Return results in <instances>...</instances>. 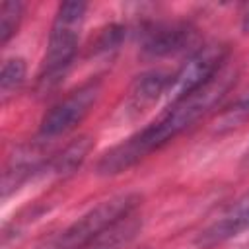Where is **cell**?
Masks as SVG:
<instances>
[{
  "instance_id": "277c9868",
  "label": "cell",
  "mask_w": 249,
  "mask_h": 249,
  "mask_svg": "<svg viewBox=\"0 0 249 249\" xmlns=\"http://www.w3.org/2000/svg\"><path fill=\"white\" fill-rule=\"evenodd\" d=\"M99 93H101L99 80H89L78 89L70 91L64 99H60L56 105H53L47 111V115L41 121L39 136L43 140H53L76 128L84 121V117L93 109L95 101L99 99Z\"/></svg>"
},
{
  "instance_id": "8992f818",
  "label": "cell",
  "mask_w": 249,
  "mask_h": 249,
  "mask_svg": "<svg viewBox=\"0 0 249 249\" xmlns=\"http://www.w3.org/2000/svg\"><path fill=\"white\" fill-rule=\"evenodd\" d=\"M195 41V31L185 23H171V25H154L144 39V53L152 56L173 54L183 51Z\"/></svg>"
},
{
  "instance_id": "4fadbf2b",
  "label": "cell",
  "mask_w": 249,
  "mask_h": 249,
  "mask_svg": "<svg viewBox=\"0 0 249 249\" xmlns=\"http://www.w3.org/2000/svg\"><path fill=\"white\" fill-rule=\"evenodd\" d=\"M23 14V4L6 0L0 4V45H6L18 31Z\"/></svg>"
},
{
  "instance_id": "8fae6325",
  "label": "cell",
  "mask_w": 249,
  "mask_h": 249,
  "mask_svg": "<svg viewBox=\"0 0 249 249\" xmlns=\"http://www.w3.org/2000/svg\"><path fill=\"white\" fill-rule=\"evenodd\" d=\"M91 146H93V138L88 136V134H86V136H80V138H76V140H72L58 156H54V158L51 160V169H53V173H56V175H68V173H72L74 169H78V167L84 163L86 156L89 154Z\"/></svg>"
},
{
  "instance_id": "ba28073f",
  "label": "cell",
  "mask_w": 249,
  "mask_h": 249,
  "mask_svg": "<svg viewBox=\"0 0 249 249\" xmlns=\"http://www.w3.org/2000/svg\"><path fill=\"white\" fill-rule=\"evenodd\" d=\"M140 228H142V218L138 210H134L117 224H113L111 228L89 237L88 241H84L74 249H126L138 235Z\"/></svg>"
},
{
  "instance_id": "3957f363",
  "label": "cell",
  "mask_w": 249,
  "mask_h": 249,
  "mask_svg": "<svg viewBox=\"0 0 249 249\" xmlns=\"http://www.w3.org/2000/svg\"><path fill=\"white\" fill-rule=\"evenodd\" d=\"M140 206V195L136 193H124L111 196L103 202H99L95 208L86 212L80 220H76L58 239V249H74L88 241L89 237L101 233L103 230L111 228L130 212L138 210Z\"/></svg>"
},
{
  "instance_id": "2e32d148",
  "label": "cell",
  "mask_w": 249,
  "mask_h": 249,
  "mask_svg": "<svg viewBox=\"0 0 249 249\" xmlns=\"http://www.w3.org/2000/svg\"><path fill=\"white\" fill-rule=\"evenodd\" d=\"M241 29L243 33H249V2L241 6Z\"/></svg>"
},
{
  "instance_id": "5b68a950",
  "label": "cell",
  "mask_w": 249,
  "mask_h": 249,
  "mask_svg": "<svg viewBox=\"0 0 249 249\" xmlns=\"http://www.w3.org/2000/svg\"><path fill=\"white\" fill-rule=\"evenodd\" d=\"M228 49L224 45H206L200 47L196 53H193L187 62L171 76L167 86V97L173 101L189 95L191 91L204 86L208 80H212L222 66L226 64Z\"/></svg>"
},
{
  "instance_id": "9a60e30c",
  "label": "cell",
  "mask_w": 249,
  "mask_h": 249,
  "mask_svg": "<svg viewBox=\"0 0 249 249\" xmlns=\"http://www.w3.org/2000/svg\"><path fill=\"white\" fill-rule=\"evenodd\" d=\"M124 29L121 27V25H109L107 29H103L101 31V35L97 37V41H95V53H107V51H115L119 45H121V41H123V33Z\"/></svg>"
},
{
  "instance_id": "9c48e42d",
  "label": "cell",
  "mask_w": 249,
  "mask_h": 249,
  "mask_svg": "<svg viewBox=\"0 0 249 249\" xmlns=\"http://www.w3.org/2000/svg\"><path fill=\"white\" fill-rule=\"evenodd\" d=\"M169 80L171 76H167L161 70H150V72L140 74L128 91V99H126L128 111L138 115L150 109L167 91Z\"/></svg>"
},
{
  "instance_id": "7c38bea8",
  "label": "cell",
  "mask_w": 249,
  "mask_h": 249,
  "mask_svg": "<svg viewBox=\"0 0 249 249\" xmlns=\"http://www.w3.org/2000/svg\"><path fill=\"white\" fill-rule=\"evenodd\" d=\"M25 82V62L21 58H8L0 72V99L6 103L14 97Z\"/></svg>"
},
{
  "instance_id": "7a4b0ae2",
  "label": "cell",
  "mask_w": 249,
  "mask_h": 249,
  "mask_svg": "<svg viewBox=\"0 0 249 249\" xmlns=\"http://www.w3.org/2000/svg\"><path fill=\"white\" fill-rule=\"evenodd\" d=\"M86 10L88 6L84 2H64L58 6L37 80L41 93H47L58 86L68 72L78 51V37L86 19Z\"/></svg>"
},
{
  "instance_id": "5bb4252c",
  "label": "cell",
  "mask_w": 249,
  "mask_h": 249,
  "mask_svg": "<svg viewBox=\"0 0 249 249\" xmlns=\"http://www.w3.org/2000/svg\"><path fill=\"white\" fill-rule=\"evenodd\" d=\"M249 119V89L235 99V103H231L218 119V124H216V130L218 132H226V130H231L239 124H243L245 121Z\"/></svg>"
},
{
  "instance_id": "52a82bcc",
  "label": "cell",
  "mask_w": 249,
  "mask_h": 249,
  "mask_svg": "<svg viewBox=\"0 0 249 249\" xmlns=\"http://www.w3.org/2000/svg\"><path fill=\"white\" fill-rule=\"evenodd\" d=\"M249 228V195L243 196L241 200H237L235 204H231L212 226H208L200 237L198 243L200 245H216L220 241H226L233 235H237L239 231Z\"/></svg>"
},
{
  "instance_id": "6da1fadb",
  "label": "cell",
  "mask_w": 249,
  "mask_h": 249,
  "mask_svg": "<svg viewBox=\"0 0 249 249\" xmlns=\"http://www.w3.org/2000/svg\"><path fill=\"white\" fill-rule=\"evenodd\" d=\"M237 80V68L233 64H224L222 70L208 80L198 89L171 103V107L152 124L142 128L140 132L128 136L115 148H111L97 163L99 175H119L138 161H142L152 152L165 146L169 140L191 128L196 121L208 115L233 88Z\"/></svg>"
},
{
  "instance_id": "30bf717a",
  "label": "cell",
  "mask_w": 249,
  "mask_h": 249,
  "mask_svg": "<svg viewBox=\"0 0 249 249\" xmlns=\"http://www.w3.org/2000/svg\"><path fill=\"white\" fill-rule=\"evenodd\" d=\"M43 165V154L37 146H21L18 148L4 171L2 179V193L8 196L12 191H16L23 181H27L35 171H39Z\"/></svg>"
},
{
  "instance_id": "e0dca14e",
  "label": "cell",
  "mask_w": 249,
  "mask_h": 249,
  "mask_svg": "<svg viewBox=\"0 0 249 249\" xmlns=\"http://www.w3.org/2000/svg\"><path fill=\"white\" fill-rule=\"evenodd\" d=\"M245 165H249V152L245 154Z\"/></svg>"
}]
</instances>
